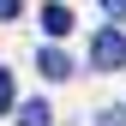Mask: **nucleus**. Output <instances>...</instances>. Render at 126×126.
<instances>
[{"instance_id": "1", "label": "nucleus", "mask_w": 126, "mask_h": 126, "mask_svg": "<svg viewBox=\"0 0 126 126\" xmlns=\"http://www.w3.org/2000/svg\"><path fill=\"white\" fill-rule=\"evenodd\" d=\"M90 66L96 72H120L126 66V36L120 30H96V36H90Z\"/></svg>"}, {"instance_id": "2", "label": "nucleus", "mask_w": 126, "mask_h": 126, "mask_svg": "<svg viewBox=\"0 0 126 126\" xmlns=\"http://www.w3.org/2000/svg\"><path fill=\"white\" fill-rule=\"evenodd\" d=\"M42 30H48V36H66V30H72V6L48 0V6H42Z\"/></svg>"}, {"instance_id": "3", "label": "nucleus", "mask_w": 126, "mask_h": 126, "mask_svg": "<svg viewBox=\"0 0 126 126\" xmlns=\"http://www.w3.org/2000/svg\"><path fill=\"white\" fill-rule=\"evenodd\" d=\"M36 66H42V78H54V84H60V78H72V60L60 54V48H42V54H36Z\"/></svg>"}, {"instance_id": "4", "label": "nucleus", "mask_w": 126, "mask_h": 126, "mask_svg": "<svg viewBox=\"0 0 126 126\" xmlns=\"http://www.w3.org/2000/svg\"><path fill=\"white\" fill-rule=\"evenodd\" d=\"M18 126H54V108L42 102V96H36V102H24V108H18Z\"/></svg>"}, {"instance_id": "5", "label": "nucleus", "mask_w": 126, "mask_h": 126, "mask_svg": "<svg viewBox=\"0 0 126 126\" xmlns=\"http://www.w3.org/2000/svg\"><path fill=\"white\" fill-rule=\"evenodd\" d=\"M6 108H12V72L0 66V114H6Z\"/></svg>"}, {"instance_id": "6", "label": "nucleus", "mask_w": 126, "mask_h": 126, "mask_svg": "<svg viewBox=\"0 0 126 126\" xmlns=\"http://www.w3.org/2000/svg\"><path fill=\"white\" fill-rule=\"evenodd\" d=\"M102 12H108L114 24H120V18H126V0H102Z\"/></svg>"}, {"instance_id": "7", "label": "nucleus", "mask_w": 126, "mask_h": 126, "mask_svg": "<svg viewBox=\"0 0 126 126\" xmlns=\"http://www.w3.org/2000/svg\"><path fill=\"white\" fill-rule=\"evenodd\" d=\"M24 12V0H0V18H18Z\"/></svg>"}]
</instances>
